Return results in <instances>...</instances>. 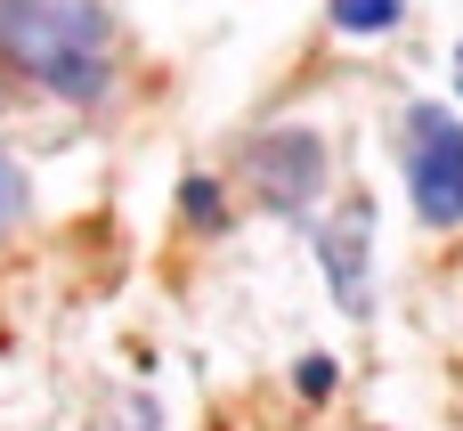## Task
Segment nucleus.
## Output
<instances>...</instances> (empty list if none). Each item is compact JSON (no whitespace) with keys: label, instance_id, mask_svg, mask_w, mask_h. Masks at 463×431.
<instances>
[{"label":"nucleus","instance_id":"nucleus-1","mask_svg":"<svg viewBox=\"0 0 463 431\" xmlns=\"http://www.w3.org/2000/svg\"><path fill=\"white\" fill-rule=\"evenodd\" d=\"M0 65L49 98L98 106L114 81V24L90 0H0Z\"/></svg>","mask_w":463,"mask_h":431},{"label":"nucleus","instance_id":"nucleus-2","mask_svg":"<svg viewBox=\"0 0 463 431\" xmlns=\"http://www.w3.org/2000/svg\"><path fill=\"white\" fill-rule=\"evenodd\" d=\"M399 163H407V196L431 228H463V122L448 106H407L399 122Z\"/></svg>","mask_w":463,"mask_h":431},{"label":"nucleus","instance_id":"nucleus-3","mask_svg":"<svg viewBox=\"0 0 463 431\" xmlns=\"http://www.w3.org/2000/svg\"><path fill=\"white\" fill-rule=\"evenodd\" d=\"M252 187H260L269 212L301 220L317 204V187H326V139L317 130H269V139H252Z\"/></svg>","mask_w":463,"mask_h":431},{"label":"nucleus","instance_id":"nucleus-4","mask_svg":"<svg viewBox=\"0 0 463 431\" xmlns=\"http://www.w3.org/2000/svg\"><path fill=\"white\" fill-rule=\"evenodd\" d=\"M366 253H374V204L366 196H350L326 228H317V261H326V285H334V302L350 310V318H366L374 310V277H366Z\"/></svg>","mask_w":463,"mask_h":431},{"label":"nucleus","instance_id":"nucleus-5","mask_svg":"<svg viewBox=\"0 0 463 431\" xmlns=\"http://www.w3.org/2000/svg\"><path fill=\"white\" fill-rule=\"evenodd\" d=\"M326 16H334L342 33H358V41H366V33H391V24L407 16V0H326Z\"/></svg>","mask_w":463,"mask_h":431},{"label":"nucleus","instance_id":"nucleus-6","mask_svg":"<svg viewBox=\"0 0 463 431\" xmlns=\"http://www.w3.org/2000/svg\"><path fill=\"white\" fill-rule=\"evenodd\" d=\"M179 212H187L203 236H220V228H228V212H220V179H187V187H179Z\"/></svg>","mask_w":463,"mask_h":431},{"label":"nucleus","instance_id":"nucleus-7","mask_svg":"<svg viewBox=\"0 0 463 431\" xmlns=\"http://www.w3.org/2000/svg\"><path fill=\"white\" fill-rule=\"evenodd\" d=\"M24 204H33V187H24V163H16V155L0 147V236H8L16 220H24Z\"/></svg>","mask_w":463,"mask_h":431},{"label":"nucleus","instance_id":"nucleus-8","mask_svg":"<svg viewBox=\"0 0 463 431\" xmlns=\"http://www.w3.org/2000/svg\"><path fill=\"white\" fill-rule=\"evenodd\" d=\"M301 391L326 399V391H334V359H309V367H301Z\"/></svg>","mask_w":463,"mask_h":431},{"label":"nucleus","instance_id":"nucleus-9","mask_svg":"<svg viewBox=\"0 0 463 431\" xmlns=\"http://www.w3.org/2000/svg\"><path fill=\"white\" fill-rule=\"evenodd\" d=\"M456 81H463V49H456Z\"/></svg>","mask_w":463,"mask_h":431}]
</instances>
